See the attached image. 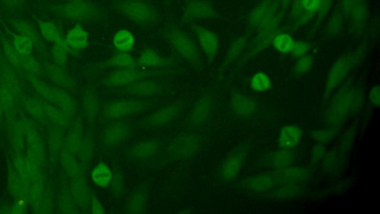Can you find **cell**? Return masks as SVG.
<instances>
[{"mask_svg": "<svg viewBox=\"0 0 380 214\" xmlns=\"http://www.w3.org/2000/svg\"><path fill=\"white\" fill-rule=\"evenodd\" d=\"M356 94L353 89H344L334 97L327 112V119L332 126L343 122L355 103Z\"/></svg>", "mask_w": 380, "mask_h": 214, "instance_id": "6da1fadb", "label": "cell"}, {"mask_svg": "<svg viewBox=\"0 0 380 214\" xmlns=\"http://www.w3.org/2000/svg\"><path fill=\"white\" fill-rule=\"evenodd\" d=\"M118 9L125 17L138 23L147 25L155 22V11L143 0H120Z\"/></svg>", "mask_w": 380, "mask_h": 214, "instance_id": "7a4b0ae2", "label": "cell"}, {"mask_svg": "<svg viewBox=\"0 0 380 214\" xmlns=\"http://www.w3.org/2000/svg\"><path fill=\"white\" fill-rule=\"evenodd\" d=\"M63 12L65 16L74 20H93L101 15L100 8L87 1L70 2L63 8Z\"/></svg>", "mask_w": 380, "mask_h": 214, "instance_id": "3957f363", "label": "cell"}, {"mask_svg": "<svg viewBox=\"0 0 380 214\" xmlns=\"http://www.w3.org/2000/svg\"><path fill=\"white\" fill-rule=\"evenodd\" d=\"M170 41L175 51L181 58L194 61L199 56V50L195 43L184 33L179 30H173L170 34Z\"/></svg>", "mask_w": 380, "mask_h": 214, "instance_id": "277c9868", "label": "cell"}, {"mask_svg": "<svg viewBox=\"0 0 380 214\" xmlns=\"http://www.w3.org/2000/svg\"><path fill=\"white\" fill-rule=\"evenodd\" d=\"M354 65V59L350 56H344L333 65L326 82V94L329 95L344 80Z\"/></svg>", "mask_w": 380, "mask_h": 214, "instance_id": "5b68a950", "label": "cell"}, {"mask_svg": "<svg viewBox=\"0 0 380 214\" xmlns=\"http://www.w3.org/2000/svg\"><path fill=\"white\" fill-rule=\"evenodd\" d=\"M200 47L209 58H214L219 51V37L212 31L201 26L195 28Z\"/></svg>", "mask_w": 380, "mask_h": 214, "instance_id": "8992f818", "label": "cell"}, {"mask_svg": "<svg viewBox=\"0 0 380 214\" xmlns=\"http://www.w3.org/2000/svg\"><path fill=\"white\" fill-rule=\"evenodd\" d=\"M186 17L193 19H207L215 16V11L212 6L203 0H191L184 7Z\"/></svg>", "mask_w": 380, "mask_h": 214, "instance_id": "52a82bcc", "label": "cell"}, {"mask_svg": "<svg viewBox=\"0 0 380 214\" xmlns=\"http://www.w3.org/2000/svg\"><path fill=\"white\" fill-rule=\"evenodd\" d=\"M142 76V72L134 67L123 68L110 75L108 78V83L110 85L114 87H123L140 80Z\"/></svg>", "mask_w": 380, "mask_h": 214, "instance_id": "ba28073f", "label": "cell"}, {"mask_svg": "<svg viewBox=\"0 0 380 214\" xmlns=\"http://www.w3.org/2000/svg\"><path fill=\"white\" fill-rule=\"evenodd\" d=\"M302 130L295 125L286 126L281 131L279 144L285 150H290L297 145L301 140Z\"/></svg>", "mask_w": 380, "mask_h": 214, "instance_id": "9c48e42d", "label": "cell"}, {"mask_svg": "<svg viewBox=\"0 0 380 214\" xmlns=\"http://www.w3.org/2000/svg\"><path fill=\"white\" fill-rule=\"evenodd\" d=\"M246 159V155L243 153H236L232 155L226 160L222 170V175L225 179H233L239 173L243 168Z\"/></svg>", "mask_w": 380, "mask_h": 214, "instance_id": "30bf717a", "label": "cell"}, {"mask_svg": "<svg viewBox=\"0 0 380 214\" xmlns=\"http://www.w3.org/2000/svg\"><path fill=\"white\" fill-rule=\"evenodd\" d=\"M274 6L271 5L267 3L261 5L251 13L249 17L250 25L252 26L261 28L273 17H275L276 14H274Z\"/></svg>", "mask_w": 380, "mask_h": 214, "instance_id": "8fae6325", "label": "cell"}, {"mask_svg": "<svg viewBox=\"0 0 380 214\" xmlns=\"http://www.w3.org/2000/svg\"><path fill=\"white\" fill-rule=\"evenodd\" d=\"M66 43L74 49H83L89 43V34L82 27L77 25L69 31L66 36Z\"/></svg>", "mask_w": 380, "mask_h": 214, "instance_id": "7c38bea8", "label": "cell"}, {"mask_svg": "<svg viewBox=\"0 0 380 214\" xmlns=\"http://www.w3.org/2000/svg\"><path fill=\"white\" fill-rule=\"evenodd\" d=\"M113 43L118 51L128 53L134 47V37L127 29H121L114 36Z\"/></svg>", "mask_w": 380, "mask_h": 214, "instance_id": "4fadbf2b", "label": "cell"}, {"mask_svg": "<svg viewBox=\"0 0 380 214\" xmlns=\"http://www.w3.org/2000/svg\"><path fill=\"white\" fill-rule=\"evenodd\" d=\"M232 105L238 114L245 116L254 114L257 109L255 100L245 95H235L232 99Z\"/></svg>", "mask_w": 380, "mask_h": 214, "instance_id": "5bb4252c", "label": "cell"}, {"mask_svg": "<svg viewBox=\"0 0 380 214\" xmlns=\"http://www.w3.org/2000/svg\"><path fill=\"white\" fill-rule=\"evenodd\" d=\"M91 176L96 185L105 188L111 182L112 172L105 164L100 163L92 170Z\"/></svg>", "mask_w": 380, "mask_h": 214, "instance_id": "9a60e30c", "label": "cell"}, {"mask_svg": "<svg viewBox=\"0 0 380 214\" xmlns=\"http://www.w3.org/2000/svg\"><path fill=\"white\" fill-rule=\"evenodd\" d=\"M129 129L126 124H117L110 126L105 132L104 138L105 142L110 144H116L123 142L128 136Z\"/></svg>", "mask_w": 380, "mask_h": 214, "instance_id": "2e32d148", "label": "cell"}, {"mask_svg": "<svg viewBox=\"0 0 380 214\" xmlns=\"http://www.w3.org/2000/svg\"><path fill=\"white\" fill-rule=\"evenodd\" d=\"M277 178L270 176H258L251 178L248 181V186L255 191H265L274 185Z\"/></svg>", "mask_w": 380, "mask_h": 214, "instance_id": "e0dca14e", "label": "cell"}, {"mask_svg": "<svg viewBox=\"0 0 380 214\" xmlns=\"http://www.w3.org/2000/svg\"><path fill=\"white\" fill-rule=\"evenodd\" d=\"M272 43L274 48L279 52L289 53L291 52L295 41L290 35L282 33L276 35Z\"/></svg>", "mask_w": 380, "mask_h": 214, "instance_id": "ac0fdd59", "label": "cell"}, {"mask_svg": "<svg viewBox=\"0 0 380 214\" xmlns=\"http://www.w3.org/2000/svg\"><path fill=\"white\" fill-rule=\"evenodd\" d=\"M112 66L121 68L134 67L136 64L135 60L131 55L127 53L121 52L114 55L108 61Z\"/></svg>", "mask_w": 380, "mask_h": 214, "instance_id": "d6986e66", "label": "cell"}, {"mask_svg": "<svg viewBox=\"0 0 380 214\" xmlns=\"http://www.w3.org/2000/svg\"><path fill=\"white\" fill-rule=\"evenodd\" d=\"M140 63L147 67H158L162 66L165 59L152 51H144L140 57Z\"/></svg>", "mask_w": 380, "mask_h": 214, "instance_id": "ffe728a7", "label": "cell"}, {"mask_svg": "<svg viewBox=\"0 0 380 214\" xmlns=\"http://www.w3.org/2000/svg\"><path fill=\"white\" fill-rule=\"evenodd\" d=\"M252 88L256 92H264L270 88L271 81L267 74L259 72L255 74L252 78Z\"/></svg>", "mask_w": 380, "mask_h": 214, "instance_id": "44dd1931", "label": "cell"}, {"mask_svg": "<svg viewBox=\"0 0 380 214\" xmlns=\"http://www.w3.org/2000/svg\"><path fill=\"white\" fill-rule=\"evenodd\" d=\"M291 153L288 151V150H285V149L276 152L273 156V164L276 168H284L291 163Z\"/></svg>", "mask_w": 380, "mask_h": 214, "instance_id": "7402d4cb", "label": "cell"}, {"mask_svg": "<svg viewBox=\"0 0 380 214\" xmlns=\"http://www.w3.org/2000/svg\"><path fill=\"white\" fill-rule=\"evenodd\" d=\"M40 30L47 40L50 41H58L60 39L59 32L55 25L48 22H40Z\"/></svg>", "mask_w": 380, "mask_h": 214, "instance_id": "603a6c76", "label": "cell"}, {"mask_svg": "<svg viewBox=\"0 0 380 214\" xmlns=\"http://www.w3.org/2000/svg\"><path fill=\"white\" fill-rule=\"evenodd\" d=\"M132 107L129 103H125V102L115 103L114 106L110 109L108 115L111 117H115V118L125 116V115L129 114L132 110Z\"/></svg>", "mask_w": 380, "mask_h": 214, "instance_id": "cb8c5ba5", "label": "cell"}, {"mask_svg": "<svg viewBox=\"0 0 380 214\" xmlns=\"http://www.w3.org/2000/svg\"><path fill=\"white\" fill-rule=\"evenodd\" d=\"M131 89L141 94L152 93L155 90V86L152 81H136L133 83Z\"/></svg>", "mask_w": 380, "mask_h": 214, "instance_id": "d4e9b609", "label": "cell"}, {"mask_svg": "<svg viewBox=\"0 0 380 214\" xmlns=\"http://www.w3.org/2000/svg\"><path fill=\"white\" fill-rule=\"evenodd\" d=\"M14 44L19 52L29 54L32 49L31 40L25 36H16L14 39Z\"/></svg>", "mask_w": 380, "mask_h": 214, "instance_id": "484cf974", "label": "cell"}, {"mask_svg": "<svg viewBox=\"0 0 380 214\" xmlns=\"http://www.w3.org/2000/svg\"><path fill=\"white\" fill-rule=\"evenodd\" d=\"M157 143L154 142H147L140 144L136 148V154L139 156H149L152 155L157 150Z\"/></svg>", "mask_w": 380, "mask_h": 214, "instance_id": "4316f807", "label": "cell"}, {"mask_svg": "<svg viewBox=\"0 0 380 214\" xmlns=\"http://www.w3.org/2000/svg\"><path fill=\"white\" fill-rule=\"evenodd\" d=\"M342 27H343L342 18L339 14H337L331 18L330 20L329 25H328V30L332 35H338L340 33Z\"/></svg>", "mask_w": 380, "mask_h": 214, "instance_id": "83f0119b", "label": "cell"}, {"mask_svg": "<svg viewBox=\"0 0 380 214\" xmlns=\"http://www.w3.org/2000/svg\"><path fill=\"white\" fill-rule=\"evenodd\" d=\"M310 49V45L306 42L300 41L294 43L291 52L295 58H302L307 55Z\"/></svg>", "mask_w": 380, "mask_h": 214, "instance_id": "f1b7e54d", "label": "cell"}, {"mask_svg": "<svg viewBox=\"0 0 380 214\" xmlns=\"http://www.w3.org/2000/svg\"><path fill=\"white\" fill-rule=\"evenodd\" d=\"M312 58L311 56L308 55H305V56L300 58L298 60V62L296 63V71L298 73H305L307 72L310 69H311L312 66Z\"/></svg>", "mask_w": 380, "mask_h": 214, "instance_id": "f546056e", "label": "cell"}, {"mask_svg": "<svg viewBox=\"0 0 380 214\" xmlns=\"http://www.w3.org/2000/svg\"><path fill=\"white\" fill-rule=\"evenodd\" d=\"M302 6L306 12L313 13L319 11L321 0H301Z\"/></svg>", "mask_w": 380, "mask_h": 214, "instance_id": "4dcf8cb0", "label": "cell"}, {"mask_svg": "<svg viewBox=\"0 0 380 214\" xmlns=\"http://www.w3.org/2000/svg\"><path fill=\"white\" fill-rule=\"evenodd\" d=\"M56 52L55 55L57 56L58 61L60 62H63L66 60V44L62 39L60 38L58 41H56Z\"/></svg>", "mask_w": 380, "mask_h": 214, "instance_id": "1f68e13d", "label": "cell"}, {"mask_svg": "<svg viewBox=\"0 0 380 214\" xmlns=\"http://www.w3.org/2000/svg\"><path fill=\"white\" fill-rule=\"evenodd\" d=\"M366 0H342V9L345 14H348L352 9L365 4Z\"/></svg>", "mask_w": 380, "mask_h": 214, "instance_id": "d6a6232c", "label": "cell"}, {"mask_svg": "<svg viewBox=\"0 0 380 214\" xmlns=\"http://www.w3.org/2000/svg\"><path fill=\"white\" fill-rule=\"evenodd\" d=\"M280 195L284 198L294 197L297 195V189L293 184H287L280 190Z\"/></svg>", "mask_w": 380, "mask_h": 214, "instance_id": "836d02e7", "label": "cell"}, {"mask_svg": "<svg viewBox=\"0 0 380 214\" xmlns=\"http://www.w3.org/2000/svg\"><path fill=\"white\" fill-rule=\"evenodd\" d=\"M173 114L174 112L171 109H167V110H162L161 112L157 113L155 119L157 120V122H165V121L170 119Z\"/></svg>", "mask_w": 380, "mask_h": 214, "instance_id": "e575fe53", "label": "cell"}, {"mask_svg": "<svg viewBox=\"0 0 380 214\" xmlns=\"http://www.w3.org/2000/svg\"><path fill=\"white\" fill-rule=\"evenodd\" d=\"M380 92L379 87H374L371 89L370 92V99L371 103L375 106H378L379 105Z\"/></svg>", "mask_w": 380, "mask_h": 214, "instance_id": "d590c367", "label": "cell"}, {"mask_svg": "<svg viewBox=\"0 0 380 214\" xmlns=\"http://www.w3.org/2000/svg\"><path fill=\"white\" fill-rule=\"evenodd\" d=\"M330 8V0H321V6L319 9L320 14L326 13L329 11Z\"/></svg>", "mask_w": 380, "mask_h": 214, "instance_id": "8d00e7d4", "label": "cell"}, {"mask_svg": "<svg viewBox=\"0 0 380 214\" xmlns=\"http://www.w3.org/2000/svg\"><path fill=\"white\" fill-rule=\"evenodd\" d=\"M93 209L94 210H95V209H98V213H103V210L102 209L101 206H100V203H99L98 202H93Z\"/></svg>", "mask_w": 380, "mask_h": 214, "instance_id": "74e56055", "label": "cell"}, {"mask_svg": "<svg viewBox=\"0 0 380 214\" xmlns=\"http://www.w3.org/2000/svg\"><path fill=\"white\" fill-rule=\"evenodd\" d=\"M291 1L292 0H281V3H282V6L283 7H286V6H288L291 3Z\"/></svg>", "mask_w": 380, "mask_h": 214, "instance_id": "f35d334b", "label": "cell"}, {"mask_svg": "<svg viewBox=\"0 0 380 214\" xmlns=\"http://www.w3.org/2000/svg\"><path fill=\"white\" fill-rule=\"evenodd\" d=\"M69 2H80V1H87V0H69Z\"/></svg>", "mask_w": 380, "mask_h": 214, "instance_id": "ab89813d", "label": "cell"}]
</instances>
